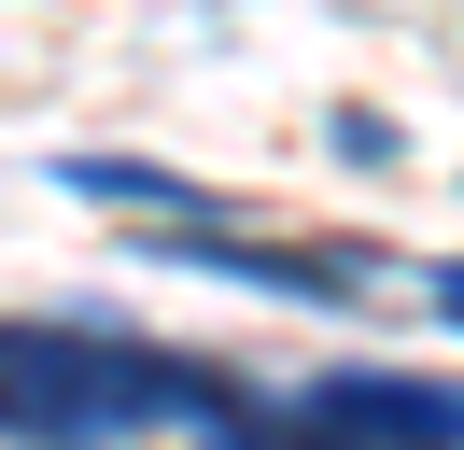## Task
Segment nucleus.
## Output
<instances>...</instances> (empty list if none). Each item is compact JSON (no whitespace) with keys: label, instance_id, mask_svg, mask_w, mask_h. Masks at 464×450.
Here are the masks:
<instances>
[{"label":"nucleus","instance_id":"obj_2","mask_svg":"<svg viewBox=\"0 0 464 450\" xmlns=\"http://www.w3.org/2000/svg\"><path fill=\"white\" fill-rule=\"evenodd\" d=\"M211 450H464V380H408V366H324L310 394L226 422Z\"/></svg>","mask_w":464,"mask_h":450},{"label":"nucleus","instance_id":"obj_1","mask_svg":"<svg viewBox=\"0 0 464 450\" xmlns=\"http://www.w3.org/2000/svg\"><path fill=\"white\" fill-rule=\"evenodd\" d=\"M155 422H254V394L198 352H155V338H113V324H14L0 338V436L14 450H113V436H155Z\"/></svg>","mask_w":464,"mask_h":450},{"label":"nucleus","instance_id":"obj_4","mask_svg":"<svg viewBox=\"0 0 464 450\" xmlns=\"http://www.w3.org/2000/svg\"><path fill=\"white\" fill-rule=\"evenodd\" d=\"M71 197H127V211H169V225H211V183H183V169H141V155H57Z\"/></svg>","mask_w":464,"mask_h":450},{"label":"nucleus","instance_id":"obj_5","mask_svg":"<svg viewBox=\"0 0 464 450\" xmlns=\"http://www.w3.org/2000/svg\"><path fill=\"white\" fill-rule=\"evenodd\" d=\"M436 309H450V324H464V253H450V268H436Z\"/></svg>","mask_w":464,"mask_h":450},{"label":"nucleus","instance_id":"obj_3","mask_svg":"<svg viewBox=\"0 0 464 450\" xmlns=\"http://www.w3.org/2000/svg\"><path fill=\"white\" fill-rule=\"evenodd\" d=\"M155 253L226 268V281H254V296H366L380 281V253H295V240H226V225H155Z\"/></svg>","mask_w":464,"mask_h":450}]
</instances>
